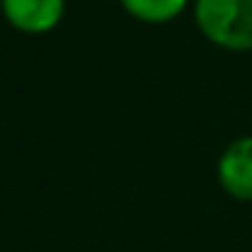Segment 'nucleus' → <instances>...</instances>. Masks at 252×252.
<instances>
[{"label":"nucleus","instance_id":"nucleus-1","mask_svg":"<svg viewBox=\"0 0 252 252\" xmlns=\"http://www.w3.org/2000/svg\"><path fill=\"white\" fill-rule=\"evenodd\" d=\"M192 17L209 44L252 52V0H192Z\"/></svg>","mask_w":252,"mask_h":252},{"label":"nucleus","instance_id":"nucleus-4","mask_svg":"<svg viewBox=\"0 0 252 252\" xmlns=\"http://www.w3.org/2000/svg\"><path fill=\"white\" fill-rule=\"evenodd\" d=\"M133 19L147 25H165L187 8L190 0H120Z\"/></svg>","mask_w":252,"mask_h":252},{"label":"nucleus","instance_id":"nucleus-2","mask_svg":"<svg viewBox=\"0 0 252 252\" xmlns=\"http://www.w3.org/2000/svg\"><path fill=\"white\" fill-rule=\"evenodd\" d=\"M217 185L228 198L252 203V133L239 136L217 158Z\"/></svg>","mask_w":252,"mask_h":252},{"label":"nucleus","instance_id":"nucleus-3","mask_svg":"<svg viewBox=\"0 0 252 252\" xmlns=\"http://www.w3.org/2000/svg\"><path fill=\"white\" fill-rule=\"evenodd\" d=\"M0 11L19 33L41 35L63 22L65 0H0Z\"/></svg>","mask_w":252,"mask_h":252}]
</instances>
